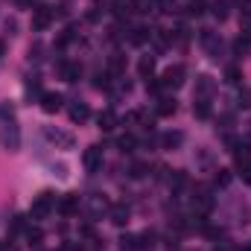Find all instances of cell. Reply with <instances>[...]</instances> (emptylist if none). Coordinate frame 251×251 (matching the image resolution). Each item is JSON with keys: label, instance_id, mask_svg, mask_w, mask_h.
<instances>
[{"label": "cell", "instance_id": "obj_1", "mask_svg": "<svg viewBox=\"0 0 251 251\" xmlns=\"http://www.w3.org/2000/svg\"><path fill=\"white\" fill-rule=\"evenodd\" d=\"M56 193H50V190H44V193H38L35 199H32V204H29V219H47L53 210H56Z\"/></svg>", "mask_w": 251, "mask_h": 251}, {"label": "cell", "instance_id": "obj_2", "mask_svg": "<svg viewBox=\"0 0 251 251\" xmlns=\"http://www.w3.org/2000/svg\"><path fill=\"white\" fill-rule=\"evenodd\" d=\"M0 146L9 149V152L21 149V128H18V123H15V117L0 120Z\"/></svg>", "mask_w": 251, "mask_h": 251}, {"label": "cell", "instance_id": "obj_3", "mask_svg": "<svg viewBox=\"0 0 251 251\" xmlns=\"http://www.w3.org/2000/svg\"><path fill=\"white\" fill-rule=\"evenodd\" d=\"M199 44L204 47V53L213 59V62H219V56H222V38H219V32H213V29H201L199 32Z\"/></svg>", "mask_w": 251, "mask_h": 251}, {"label": "cell", "instance_id": "obj_4", "mask_svg": "<svg viewBox=\"0 0 251 251\" xmlns=\"http://www.w3.org/2000/svg\"><path fill=\"white\" fill-rule=\"evenodd\" d=\"M53 21H56V9L53 6H32V29L44 32V29H50Z\"/></svg>", "mask_w": 251, "mask_h": 251}, {"label": "cell", "instance_id": "obj_5", "mask_svg": "<svg viewBox=\"0 0 251 251\" xmlns=\"http://www.w3.org/2000/svg\"><path fill=\"white\" fill-rule=\"evenodd\" d=\"M44 137H47L56 149H73V146H76V137H73L70 131L53 128V126H44Z\"/></svg>", "mask_w": 251, "mask_h": 251}, {"label": "cell", "instance_id": "obj_6", "mask_svg": "<svg viewBox=\"0 0 251 251\" xmlns=\"http://www.w3.org/2000/svg\"><path fill=\"white\" fill-rule=\"evenodd\" d=\"M161 82H164V88H173V91H178V88L187 82V67H184V64H173V67H167Z\"/></svg>", "mask_w": 251, "mask_h": 251}, {"label": "cell", "instance_id": "obj_7", "mask_svg": "<svg viewBox=\"0 0 251 251\" xmlns=\"http://www.w3.org/2000/svg\"><path fill=\"white\" fill-rule=\"evenodd\" d=\"M82 164H85L88 173H97V170L102 167V146H88V149L82 152Z\"/></svg>", "mask_w": 251, "mask_h": 251}, {"label": "cell", "instance_id": "obj_8", "mask_svg": "<svg viewBox=\"0 0 251 251\" xmlns=\"http://www.w3.org/2000/svg\"><path fill=\"white\" fill-rule=\"evenodd\" d=\"M213 91H216L213 76H207V73L196 76V100H210V97H213Z\"/></svg>", "mask_w": 251, "mask_h": 251}, {"label": "cell", "instance_id": "obj_9", "mask_svg": "<svg viewBox=\"0 0 251 251\" xmlns=\"http://www.w3.org/2000/svg\"><path fill=\"white\" fill-rule=\"evenodd\" d=\"M111 210V201L105 199V196H91L88 199V216L91 219H100L102 213H108Z\"/></svg>", "mask_w": 251, "mask_h": 251}, {"label": "cell", "instance_id": "obj_10", "mask_svg": "<svg viewBox=\"0 0 251 251\" xmlns=\"http://www.w3.org/2000/svg\"><path fill=\"white\" fill-rule=\"evenodd\" d=\"M56 207H59V213H62V216H76V213H79V207H82V201H79V196L67 193V196L59 199V204H56Z\"/></svg>", "mask_w": 251, "mask_h": 251}, {"label": "cell", "instance_id": "obj_11", "mask_svg": "<svg viewBox=\"0 0 251 251\" xmlns=\"http://www.w3.org/2000/svg\"><path fill=\"white\" fill-rule=\"evenodd\" d=\"M184 143V131H178V128H170V131H164L161 134V149H178Z\"/></svg>", "mask_w": 251, "mask_h": 251}, {"label": "cell", "instance_id": "obj_12", "mask_svg": "<svg viewBox=\"0 0 251 251\" xmlns=\"http://www.w3.org/2000/svg\"><path fill=\"white\" fill-rule=\"evenodd\" d=\"M62 94H53V91H50V94H41V108H44V111H47V114H56V111H62Z\"/></svg>", "mask_w": 251, "mask_h": 251}, {"label": "cell", "instance_id": "obj_13", "mask_svg": "<svg viewBox=\"0 0 251 251\" xmlns=\"http://www.w3.org/2000/svg\"><path fill=\"white\" fill-rule=\"evenodd\" d=\"M128 216H131V210H128L126 204H111V210H108V219H111L117 228L128 225Z\"/></svg>", "mask_w": 251, "mask_h": 251}, {"label": "cell", "instance_id": "obj_14", "mask_svg": "<svg viewBox=\"0 0 251 251\" xmlns=\"http://www.w3.org/2000/svg\"><path fill=\"white\" fill-rule=\"evenodd\" d=\"M59 76H62L64 82H79L82 67H79L76 62H62V64H59Z\"/></svg>", "mask_w": 251, "mask_h": 251}, {"label": "cell", "instance_id": "obj_15", "mask_svg": "<svg viewBox=\"0 0 251 251\" xmlns=\"http://www.w3.org/2000/svg\"><path fill=\"white\" fill-rule=\"evenodd\" d=\"M67 114H70L73 123H85V120H91V108H88V102H73V105L67 108Z\"/></svg>", "mask_w": 251, "mask_h": 251}, {"label": "cell", "instance_id": "obj_16", "mask_svg": "<svg viewBox=\"0 0 251 251\" xmlns=\"http://www.w3.org/2000/svg\"><path fill=\"white\" fill-rule=\"evenodd\" d=\"M108 76H111V79H123L126 76V56L114 53V56L108 59Z\"/></svg>", "mask_w": 251, "mask_h": 251}, {"label": "cell", "instance_id": "obj_17", "mask_svg": "<svg viewBox=\"0 0 251 251\" xmlns=\"http://www.w3.org/2000/svg\"><path fill=\"white\" fill-rule=\"evenodd\" d=\"M155 111H158V117H173V114L178 111V102H176V97H161Z\"/></svg>", "mask_w": 251, "mask_h": 251}, {"label": "cell", "instance_id": "obj_18", "mask_svg": "<svg viewBox=\"0 0 251 251\" xmlns=\"http://www.w3.org/2000/svg\"><path fill=\"white\" fill-rule=\"evenodd\" d=\"M97 126H100L102 131H114V126H117V114H114L111 108L100 111V114H97Z\"/></svg>", "mask_w": 251, "mask_h": 251}, {"label": "cell", "instance_id": "obj_19", "mask_svg": "<svg viewBox=\"0 0 251 251\" xmlns=\"http://www.w3.org/2000/svg\"><path fill=\"white\" fill-rule=\"evenodd\" d=\"M137 73H140V79H152V73H155V59H152V56H140Z\"/></svg>", "mask_w": 251, "mask_h": 251}, {"label": "cell", "instance_id": "obj_20", "mask_svg": "<svg viewBox=\"0 0 251 251\" xmlns=\"http://www.w3.org/2000/svg\"><path fill=\"white\" fill-rule=\"evenodd\" d=\"M149 38H152V32H149L146 26H134V29L128 32V41H131V44H137V47H140V44H146Z\"/></svg>", "mask_w": 251, "mask_h": 251}, {"label": "cell", "instance_id": "obj_21", "mask_svg": "<svg viewBox=\"0 0 251 251\" xmlns=\"http://www.w3.org/2000/svg\"><path fill=\"white\" fill-rule=\"evenodd\" d=\"M24 240H26L29 246H41V240H44V231H41L38 225H29V228L24 231Z\"/></svg>", "mask_w": 251, "mask_h": 251}, {"label": "cell", "instance_id": "obj_22", "mask_svg": "<svg viewBox=\"0 0 251 251\" xmlns=\"http://www.w3.org/2000/svg\"><path fill=\"white\" fill-rule=\"evenodd\" d=\"M114 15H117V18L134 15V0H114Z\"/></svg>", "mask_w": 251, "mask_h": 251}, {"label": "cell", "instance_id": "obj_23", "mask_svg": "<svg viewBox=\"0 0 251 251\" xmlns=\"http://www.w3.org/2000/svg\"><path fill=\"white\" fill-rule=\"evenodd\" d=\"M193 114H196L199 120H207V117H210V100H196V102H193Z\"/></svg>", "mask_w": 251, "mask_h": 251}, {"label": "cell", "instance_id": "obj_24", "mask_svg": "<svg viewBox=\"0 0 251 251\" xmlns=\"http://www.w3.org/2000/svg\"><path fill=\"white\" fill-rule=\"evenodd\" d=\"M225 82H228V85H240V82H243V70H240L237 64H228V70H225Z\"/></svg>", "mask_w": 251, "mask_h": 251}, {"label": "cell", "instance_id": "obj_25", "mask_svg": "<svg viewBox=\"0 0 251 251\" xmlns=\"http://www.w3.org/2000/svg\"><path fill=\"white\" fill-rule=\"evenodd\" d=\"M228 3H231V0H213V3H210V12H213L219 21H225V18H228Z\"/></svg>", "mask_w": 251, "mask_h": 251}, {"label": "cell", "instance_id": "obj_26", "mask_svg": "<svg viewBox=\"0 0 251 251\" xmlns=\"http://www.w3.org/2000/svg\"><path fill=\"white\" fill-rule=\"evenodd\" d=\"M187 12H190V15H196V18H199V15H204V12H207V0H190Z\"/></svg>", "mask_w": 251, "mask_h": 251}, {"label": "cell", "instance_id": "obj_27", "mask_svg": "<svg viewBox=\"0 0 251 251\" xmlns=\"http://www.w3.org/2000/svg\"><path fill=\"white\" fill-rule=\"evenodd\" d=\"M120 249H123V251H137V249H140V237L126 234L123 240H120Z\"/></svg>", "mask_w": 251, "mask_h": 251}, {"label": "cell", "instance_id": "obj_28", "mask_svg": "<svg viewBox=\"0 0 251 251\" xmlns=\"http://www.w3.org/2000/svg\"><path fill=\"white\" fill-rule=\"evenodd\" d=\"M117 146H120L123 152H134V146H137V137H134V134H123V137L117 140Z\"/></svg>", "mask_w": 251, "mask_h": 251}, {"label": "cell", "instance_id": "obj_29", "mask_svg": "<svg viewBox=\"0 0 251 251\" xmlns=\"http://www.w3.org/2000/svg\"><path fill=\"white\" fill-rule=\"evenodd\" d=\"M184 184H187V173H181V170H176V173H173V176H170V187H184Z\"/></svg>", "mask_w": 251, "mask_h": 251}, {"label": "cell", "instance_id": "obj_30", "mask_svg": "<svg viewBox=\"0 0 251 251\" xmlns=\"http://www.w3.org/2000/svg\"><path fill=\"white\" fill-rule=\"evenodd\" d=\"M249 47H251V38H249V35L234 41V53H237V56H246V53H249Z\"/></svg>", "mask_w": 251, "mask_h": 251}, {"label": "cell", "instance_id": "obj_31", "mask_svg": "<svg viewBox=\"0 0 251 251\" xmlns=\"http://www.w3.org/2000/svg\"><path fill=\"white\" fill-rule=\"evenodd\" d=\"M234 181V176H231V170H219V176H216V187H228Z\"/></svg>", "mask_w": 251, "mask_h": 251}, {"label": "cell", "instance_id": "obj_32", "mask_svg": "<svg viewBox=\"0 0 251 251\" xmlns=\"http://www.w3.org/2000/svg\"><path fill=\"white\" fill-rule=\"evenodd\" d=\"M26 228H29V222H26V216H15V219H12V231H15V234H24Z\"/></svg>", "mask_w": 251, "mask_h": 251}, {"label": "cell", "instance_id": "obj_33", "mask_svg": "<svg viewBox=\"0 0 251 251\" xmlns=\"http://www.w3.org/2000/svg\"><path fill=\"white\" fill-rule=\"evenodd\" d=\"M146 91H149V94H161V91H164V82L152 76V79H146Z\"/></svg>", "mask_w": 251, "mask_h": 251}, {"label": "cell", "instance_id": "obj_34", "mask_svg": "<svg viewBox=\"0 0 251 251\" xmlns=\"http://www.w3.org/2000/svg\"><path fill=\"white\" fill-rule=\"evenodd\" d=\"M146 173H149L146 164H131V173H128V176H131V178H143Z\"/></svg>", "mask_w": 251, "mask_h": 251}, {"label": "cell", "instance_id": "obj_35", "mask_svg": "<svg viewBox=\"0 0 251 251\" xmlns=\"http://www.w3.org/2000/svg\"><path fill=\"white\" fill-rule=\"evenodd\" d=\"M240 105H243V108H251V88L240 91Z\"/></svg>", "mask_w": 251, "mask_h": 251}, {"label": "cell", "instance_id": "obj_36", "mask_svg": "<svg viewBox=\"0 0 251 251\" xmlns=\"http://www.w3.org/2000/svg\"><path fill=\"white\" fill-rule=\"evenodd\" d=\"M53 176H59V178H67V167H64V164H53Z\"/></svg>", "mask_w": 251, "mask_h": 251}, {"label": "cell", "instance_id": "obj_37", "mask_svg": "<svg viewBox=\"0 0 251 251\" xmlns=\"http://www.w3.org/2000/svg\"><path fill=\"white\" fill-rule=\"evenodd\" d=\"M240 170H243V181H246V184H251V161H249V164H243Z\"/></svg>", "mask_w": 251, "mask_h": 251}, {"label": "cell", "instance_id": "obj_38", "mask_svg": "<svg viewBox=\"0 0 251 251\" xmlns=\"http://www.w3.org/2000/svg\"><path fill=\"white\" fill-rule=\"evenodd\" d=\"M161 9L164 12H176V0H161Z\"/></svg>", "mask_w": 251, "mask_h": 251}, {"label": "cell", "instance_id": "obj_39", "mask_svg": "<svg viewBox=\"0 0 251 251\" xmlns=\"http://www.w3.org/2000/svg\"><path fill=\"white\" fill-rule=\"evenodd\" d=\"M240 251H251V246H243V249H240Z\"/></svg>", "mask_w": 251, "mask_h": 251}, {"label": "cell", "instance_id": "obj_40", "mask_svg": "<svg viewBox=\"0 0 251 251\" xmlns=\"http://www.w3.org/2000/svg\"><path fill=\"white\" fill-rule=\"evenodd\" d=\"M213 251H228V249H213Z\"/></svg>", "mask_w": 251, "mask_h": 251}]
</instances>
